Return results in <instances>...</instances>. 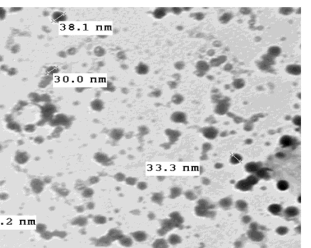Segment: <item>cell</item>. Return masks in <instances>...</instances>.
<instances>
[{
	"mask_svg": "<svg viewBox=\"0 0 311 248\" xmlns=\"http://www.w3.org/2000/svg\"><path fill=\"white\" fill-rule=\"evenodd\" d=\"M247 235L250 239L255 242H260L264 238V234L262 232L259 230H249Z\"/></svg>",
	"mask_w": 311,
	"mask_h": 248,
	"instance_id": "cell-1",
	"label": "cell"
},
{
	"mask_svg": "<svg viewBox=\"0 0 311 248\" xmlns=\"http://www.w3.org/2000/svg\"><path fill=\"white\" fill-rule=\"evenodd\" d=\"M284 215L288 218H293L297 217L300 214L299 209L294 206L287 207L283 211Z\"/></svg>",
	"mask_w": 311,
	"mask_h": 248,
	"instance_id": "cell-2",
	"label": "cell"
},
{
	"mask_svg": "<svg viewBox=\"0 0 311 248\" xmlns=\"http://www.w3.org/2000/svg\"><path fill=\"white\" fill-rule=\"evenodd\" d=\"M235 187L240 191L248 192V191H251L253 188V186L247 181V180L245 178L243 179H241L238 182H237V183L235 185Z\"/></svg>",
	"mask_w": 311,
	"mask_h": 248,
	"instance_id": "cell-3",
	"label": "cell"
},
{
	"mask_svg": "<svg viewBox=\"0 0 311 248\" xmlns=\"http://www.w3.org/2000/svg\"><path fill=\"white\" fill-rule=\"evenodd\" d=\"M218 134V130L212 126L207 127L203 130V135L205 138L209 140H213L217 137Z\"/></svg>",
	"mask_w": 311,
	"mask_h": 248,
	"instance_id": "cell-4",
	"label": "cell"
},
{
	"mask_svg": "<svg viewBox=\"0 0 311 248\" xmlns=\"http://www.w3.org/2000/svg\"><path fill=\"white\" fill-rule=\"evenodd\" d=\"M261 167H262V165L260 164V162H253V161L247 162L245 165V167H244L247 173H252V174L255 173Z\"/></svg>",
	"mask_w": 311,
	"mask_h": 248,
	"instance_id": "cell-5",
	"label": "cell"
},
{
	"mask_svg": "<svg viewBox=\"0 0 311 248\" xmlns=\"http://www.w3.org/2000/svg\"><path fill=\"white\" fill-rule=\"evenodd\" d=\"M175 227L174 223L171 221V219H166V220H164L162 223V227L159 230L158 233L163 232L162 233V235L165 234L166 232L169 231H171V229Z\"/></svg>",
	"mask_w": 311,
	"mask_h": 248,
	"instance_id": "cell-6",
	"label": "cell"
},
{
	"mask_svg": "<svg viewBox=\"0 0 311 248\" xmlns=\"http://www.w3.org/2000/svg\"><path fill=\"white\" fill-rule=\"evenodd\" d=\"M233 203L232 198L230 197H226L220 199L218 202V205L224 210H228L232 206Z\"/></svg>",
	"mask_w": 311,
	"mask_h": 248,
	"instance_id": "cell-7",
	"label": "cell"
},
{
	"mask_svg": "<svg viewBox=\"0 0 311 248\" xmlns=\"http://www.w3.org/2000/svg\"><path fill=\"white\" fill-rule=\"evenodd\" d=\"M280 144L283 148L289 147L294 144V139L290 136L284 135L280 138Z\"/></svg>",
	"mask_w": 311,
	"mask_h": 248,
	"instance_id": "cell-8",
	"label": "cell"
},
{
	"mask_svg": "<svg viewBox=\"0 0 311 248\" xmlns=\"http://www.w3.org/2000/svg\"><path fill=\"white\" fill-rule=\"evenodd\" d=\"M267 210L271 214L274 215H280L283 213V209L281 205L279 204H272L267 207Z\"/></svg>",
	"mask_w": 311,
	"mask_h": 248,
	"instance_id": "cell-9",
	"label": "cell"
},
{
	"mask_svg": "<svg viewBox=\"0 0 311 248\" xmlns=\"http://www.w3.org/2000/svg\"><path fill=\"white\" fill-rule=\"evenodd\" d=\"M254 174L259 178V179H268L270 177L269 170L267 168L261 167Z\"/></svg>",
	"mask_w": 311,
	"mask_h": 248,
	"instance_id": "cell-10",
	"label": "cell"
},
{
	"mask_svg": "<svg viewBox=\"0 0 311 248\" xmlns=\"http://www.w3.org/2000/svg\"><path fill=\"white\" fill-rule=\"evenodd\" d=\"M195 213L196 215L200 217H208L209 214L211 212L209 209L203 207L196 206L194 209Z\"/></svg>",
	"mask_w": 311,
	"mask_h": 248,
	"instance_id": "cell-11",
	"label": "cell"
},
{
	"mask_svg": "<svg viewBox=\"0 0 311 248\" xmlns=\"http://www.w3.org/2000/svg\"><path fill=\"white\" fill-rule=\"evenodd\" d=\"M235 207L238 211L246 212L248 211V203L243 199H238L235 202Z\"/></svg>",
	"mask_w": 311,
	"mask_h": 248,
	"instance_id": "cell-12",
	"label": "cell"
},
{
	"mask_svg": "<svg viewBox=\"0 0 311 248\" xmlns=\"http://www.w3.org/2000/svg\"><path fill=\"white\" fill-rule=\"evenodd\" d=\"M171 120L176 123H183L186 120V116L182 112H175L171 116Z\"/></svg>",
	"mask_w": 311,
	"mask_h": 248,
	"instance_id": "cell-13",
	"label": "cell"
},
{
	"mask_svg": "<svg viewBox=\"0 0 311 248\" xmlns=\"http://www.w3.org/2000/svg\"><path fill=\"white\" fill-rule=\"evenodd\" d=\"M170 219L174 223L175 227H178L180 226L181 224L183 223L184 220L183 218L180 216L178 212H173L170 215Z\"/></svg>",
	"mask_w": 311,
	"mask_h": 248,
	"instance_id": "cell-14",
	"label": "cell"
},
{
	"mask_svg": "<svg viewBox=\"0 0 311 248\" xmlns=\"http://www.w3.org/2000/svg\"><path fill=\"white\" fill-rule=\"evenodd\" d=\"M132 237L135 239L136 241L138 242H142L144 241L147 240V233L143 231H136L131 233Z\"/></svg>",
	"mask_w": 311,
	"mask_h": 248,
	"instance_id": "cell-15",
	"label": "cell"
},
{
	"mask_svg": "<svg viewBox=\"0 0 311 248\" xmlns=\"http://www.w3.org/2000/svg\"><path fill=\"white\" fill-rule=\"evenodd\" d=\"M136 71L139 75H145L149 72V67L143 63H140L136 67Z\"/></svg>",
	"mask_w": 311,
	"mask_h": 248,
	"instance_id": "cell-16",
	"label": "cell"
},
{
	"mask_svg": "<svg viewBox=\"0 0 311 248\" xmlns=\"http://www.w3.org/2000/svg\"><path fill=\"white\" fill-rule=\"evenodd\" d=\"M122 236L123 235L121 231H119V230H117V229H111V231H109L107 237L110 240V241H111V240H119Z\"/></svg>",
	"mask_w": 311,
	"mask_h": 248,
	"instance_id": "cell-17",
	"label": "cell"
},
{
	"mask_svg": "<svg viewBox=\"0 0 311 248\" xmlns=\"http://www.w3.org/2000/svg\"><path fill=\"white\" fill-rule=\"evenodd\" d=\"M153 248H168V245L165 239L163 238H159L156 240L153 244Z\"/></svg>",
	"mask_w": 311,
	"mask_h": 248,
	"instance_id": "cell-18",
	"label": "cell"
},
{
	"mask_svg": "<svg viewBox=\"0 0 311 248\" xmlns=\"http://www.w3.org/2000/svg\"><path fill=\"white\" fill-rule=\"evenodd\" d=\"M290 184L288 181H286V180L281 179L278 181L276 183V188L278 190L282 192H284L287 191L289 189Z\"/></svg>",
	"mask_w": 311,
	"mask_h": 248,
	"instance_id": "cell-19",
	"label": "cell"
},
{
	"mask_svg": "<svg viewBox=\"0 0 311 248\" xmlns=\"http://www.w3.org/2000/svg\"><path fill=\"white\" fill-rule=\"evenodd\" d=\"M31 186L33 192L36 193H40L42 191L43 186V183L40 180L35 179L33 180V181L31 183Z\"/></svg>",
	"mask_w": 311,
	"mask_h": 248,
	"instance_id": "cell-20",
	"label": "cell"
},
{
	"mask_svg": "<svg viewBox=\"0 0 311 248\" xmlns=\"http://www.w3.org/2000/svg\"><path fill=\"white\" fill-rule=\"evenodd\" d=\"M166 14V9L163 7H159L155 9L153 13V16L156 18L160 19L164 17Z\"/></svg>",
	"mask_w": 311,
	"mask_h": 248,
	"instance_id": "cell-21",
	"label": "cell"
},
{
	"mask_svg": "<svg viewBox=\"0 0 311 248\" xmlns=\"http://www.w3.org/2000/svg\"><path fill=\"white\" fill-rule=\"evenodd\" d=\"M91 108L95 111H101L104 106L103 102L100 99H95L91 104Z\"/></svg>",
	"mask_w": 311,
	"mask_h": 248,
	"instance_id": "cell-22",
	"label": "cell"
},
{
	"mask_svg": "<svg viewBox=\"0 0 311 248\" xmlns=\"http://www.w3.org/2000/svg\"><path fill=\"white\" fill-rule=\"evenodd\" d=\"M121 244L125 247H130L133 245V240L130 237L127 236H122L119 240Z\"/></svg>",
	"mask_w": 311,
	"mask_h": 248,
	"instance_id": "cell-23",
	"label": "cell"
},
{
	"mask_svg": "<svg viewBox=\"0 0 311 248\" xmlns=\"http://www.w3.org/2000/svg\"><path fill=\"white\" fill-rule=\"evenodd\" d=\"M182 241L181 238L177 234H171L169 236L168 242L172 245H176L180 243Z\"/></svg>",
	"mask_w": 311,
	"mask_h": 248,
	"instance_id": "cell-24",
	"label": "cell"
},
{
	"mask_svg": "<svg viewBox=\"0 0 311 248\" xmlns=\"http://www.w3.org/2000/svg\"><path fill=\"white\" fill-rule=\"evenodd\" d=\"M29 157L25 153H20L17 154L15 157L16 161L19 164H24L27 161Z\"/></svg>",
	"mask_w": 311,
	"mask_h": 248,
	"instance_id": "cell-25",
	"label": "cell"
},
{
	"mask_svg": "<svg viewBox=\"0 0 311 248\" xmlns=\"http://www.w3.org/2000/svg\"><path fill=\"white\" fill-rule=\"evenodd\" d=\"M242 160V157L241 155L238 153L233 154L230 158V162L233 165H237L241 162Z\"/></svg>",
	"mask_w": 311,
	"mask_h": 248,
	"instance_id": "cell-26",
	"label": "cell"
},
{
	"mask_svg": "<svg viewBox=\"0 0 311 248\" xmlns=\"http://www.w3.org/2000/svg\"><path fill=\"white\" fill-rule=\"evenodd\" d=\"M246 179L247 180V181L249 182L253 187L255 185H256V184H258V182H259V181H260L259 178H258L255 174H251L250 175H248V176Z\"/></svg>",
	"mask_w": 311,
	"mask_h": 248,
	"instance_id": "cell-27",
	"label": "cell"
},
{
	"mask_svg": "<svg viewBox=\"0 0 311 248\" xmlns=\"http://www.w3.org/2000/svg\"><path fill=\"white\" fill-rule=\"evenodd\" d=\"M287 70L289 73L292 74H300V66L298 65L289 66Z\"/></svg>",
	"mask_w": 311,
	"mask_h": 248,
	"instance_id": "cell-28",
	"label": "cell"
},
{
	"mask_svg": "<svg viewBox=\"0 0 311 248\" xmlns=\"http://www.w3.org/2000/svg\"><path fill=\"white\" fill-rule=\"evenodd\" d=\"M276 232L280 235H285L289 232V228L285 226H280L276 229Z\"/></svg>",
	"mask_w": 311,
	"mask_h": 248,
	"instance_id": "cell-29",
	"label": "cell"
},
{
	"mask_svg": "<svg viewBox=\"0 0 311 248\" xmlns=\"http://www.w3.org/2000/svg\"><path fill=\"white\" fill-rule=\"evenodd\" d=\"M111 137L114 139H120L123 136V131L119 129H115L111 131Z\"/></svg>",
	"mask_w": 311,
	"mask_h": 248,
	"instance_id": "cell-30",
	"label": "cell"
},
{
	"mask_svg": "<svg viewBox=\"0 0 311 248\" xmlns=\"http://www.w3.org/2000/svg\"><path fill=\"white\" fill-rule=\"evenodd\" d=\"M182 193L181 189L179 187H173L171 189L170 192V198H176L180 195Z\"/></svg>",
	"mask_w": 311,
	"mask_h": 248,
	"instance_id": "cell-31",
	"label": "cell"
},
{
	"mask_svg": "<svg viewBox=\"0 0 311 248\" xmlns=\"http://www.w3.org/2000/svg\"><path fill=\"white\" fill-rule=\"evenodd\" d=\"M164 197L160 193H156L155 194L153 195L152 197V200L155 203L157 204H160L163 201Z\"/></svg>",
	"mask_w": 311,
	"mask_h": 248,
	"instance_id": "cell-32",
	"label": "cell"
},
{
	"mask_svg": "<svg viewBox=\"0 0 311 248\" xmlns=\"http://www.w3.org/2000/svg\"><path fill=\"white\" fill-rule=\"evenodd\" d=\"M94 53L97 57H102L105 54V50L103 47L98 46L94 49Z\"/></svg>",
	"mask_w": 311,
	"mask_h": 248,
	"instance_id": "cell-33",
	"label": "cell"
},
{
	"mask_svg": "<svg viewBox=\"0 0 311 248\" xmlns=\"http://www.w3.org/2000/svg\"><path fill=\"white\" fill-rule=\"evenodd\" d=\"M197 206L209 209V202L205 199H200L197 202Z\"/></svg>",
	"mask_w": 311,
	"mask_h": 248,
	"instance_id": "cell-34",
	"label": "cell"
},
{
	"mask_svg": "<svg viewBox=\"0 0 311 248\" xmlns=\"http://www.w3.org/2000/svg\"><path fill=\"white\" fill-rule=\"evenodd\" d=\"M185 197L186 198L190 199V200H194V199H195L196 198V195L194 194V193L192 191H188L187 192H186L185 193Z\"/></svg>",
	"mask_w": 311,
	"mask_h": 248,
	"instance_id": "cell-35",
	"label": "cell"
},
{
	"mask_svg": "<svg viewBox=\"0 0 311 248\" xmlns=\"http://www.w3.org/2000/svg\"><path fill=\"white\" fill-rule=\"evenodd\" d=\"M94 221H95V223L97 224H103L106 222V218L103 216L98 215L95 217V218H94Z\"/></svg>",
	"mask_w": 311,
	"mask_h": 248,
	"instance_id": "cell-36",
	"label": "cell"
},
{
	"mask_svg": "<svg viewBox=\"0 0 311 248\" xmlns=\"http://www.w3.org/2000/svg\"><path fill=\"white\" fill-rule=\"evenodd\" d=\"M95 159H96V160H98L99 162H102L103 161H105V159H107V157L104 154L99 153V154H97V155L95 156Z\"/></svg>",
	"mask_w": 311,
	"mask_h": 248,
	"instance_id": "cell-37",
	"label": "cell"
},
{
	"mask_svg": "<svg viewBox=\"0 0 311 248\" xmlns=\"http://www.w3.org/2000/svg\"><path fill=\"white\" fill-rule=\"evenodd\" d=\"M280 49L278 47H272V48L270 49V50H269L270 53L272 55H278L280 53Z\"/></svg>",
	"mask_w": 311,
	"mask_h": 248,
	"instance_id": "cell-38",
	"label": "cell"
},
{
	"mask_svg": "<svg viewBox=\"0 0 311 248\" xmlns=\"http://www.w3.org/2000/svg\"><path fill=\"white\" fill-rule=\"evenodd\" d=\"M182 100V97L178 94H176L172 97V101L175 104H180Z\"/></svg>",
	"mask_w": 311,
	"mask_h": 248,
	"instance_id": "cell-39",
	"label": "cell"
},
{
	"mask_svg": "<svg viewBox=\"0 0 311 248\" xmlns=\"http://www.w3.org/2000/svg\"><path fill=\"white\" fill-rule=\"evenodd\" d=\"M93 195V191L90 189H87L83 192V195L85 197H91Z\"/></svg>",
	"mask_w": 311,
	"mask_h": 248,
	"instance_id": "cell-40",
	"label": "cell"
},
{
	"mask_svg": "<svg viewBox=\"0 0 311 248\" xmlns=\"http://www.w3.org/2000/svg\"><path fill=\"white\" fill-rule=\"evenodd\" d=\"M136 181H137L136 179L134 178L130 177V178H128L126 179L127 183L128 184H130V185H135L136 183Z\"/></svg>",
	"mask_w": 311,
	"mask_h": 248,
	"instance_id": "cell-41",
	"label": "cell"
},
{
	"mask_svg": "<svg viewBox=\"0 0 311 248\" xmlns=\"http://www.w3.org/2000/svg\"><path fill=\"white\" fill-rule=\"evenodd\" d=\"M242 221L244 224H248V223H250L251 222L252 218H251V217L250 216L245 215V216L242 217Z\"/></svg>",
	"mask_w": 311,
	"mask_h": 248,
	"instance_id": "cell-42",
	"label": "cell"
},
{
	"mask_svg": "<svg viewBox=\"0 0 311 248\" xmlns=\"http://www.w3.org/2000/svg\"><path fill=\"white\" fill-rule=\"evenodd\" d=\"M294 123L295 125H296V126H300L301 125V118H300V116H296L295 118L294 119Z\"/></svg>",
	"mask_w": 311,
	"mask_h": 248,
	"instance_id": "cell-43",
	"label": "cell"
},
{
	"mask_svg": "<svg viewBox=\"0 0 311 248\" xmlns=\"http://www.w3.org/2000/svg\"><path fill=\"white\" fill-rule=\"evenodd\" d=\"M147 186L145 182H141L138 184V188L141 189V190H144L147 188Z\"/></svg>",
	"mask_w": 311,
	"mask_h": 248,
	"instance_id": "cell-44",
	"label": "cell"
},
{
	"mask_svg": "<svg viewBox=\"0 0 311 248\" xmlns=\"http://www.w3.org/2000/svg\"><path fill=\"white\" fill-rule=\"evenodd\" d=\"M116 178L117 181H123L125 179V176H123V174H122V173H118L116 176Z\"/></svg>",
	"mask_w": 311,
	"mask_h": 248,
	"instance_id": "cell-45",
	"label": "cell"
},
{
	"mask_svg": "<svg viewBox=\"0 0 311 248\" xmlns=\"http://www.w3.org/2000/svg\"><path fill=\"white\" fill-rule=\"evenodd\" d=\"M177 133H177V131H168V133L167 134H168V135L169 136H170V137L174 138H176V137H177V136H177V135H178V134H177Z\"/></svg>",
	"mask_w": 311,
	"mask_h": 248,
	"instance_id": "cell-46",
	"label": "cell"
},
{
	"mask_svg": "<svg viewBox=\"0 0 311 248\" xmlns=\"http://www.w3.org/2000/svg\"><path fill=\"white\" fill-rule=\"evenodd\" d=\"M257 225L255 223H252L250 226V230H257Z\"/></svg>",
	"mask_w": 311,
	"mask_h": 248,
	"instance_id": "cell-47",
	"label": "cell"
},
{
	"mask_svg": "<svg viewBox=\"0 0 311 248\" xmlns=\"http://www.w3.org/2000/svg\"><path fill=\"white\" fill-rule=\"evenodd\" d=\"M276 157L279 159H282L284 157V154L282 152H278V153L276 154Z\"/></svg>",
	"mask_w": 311,
	"mask_h": 248,
	"instance_id": "cell-48",
	"label": "cell"
},
{
	"mask_svg": "<svg viewBox=\"0 0 311 248\" xmlns=\"http://www.w3.org/2000/svg\"><path fill=\"white\" fill-rule=\"evenodd\" d=\"M153 94L156 97H159L160 95V91L159 90H156L153 92Z\"/></svg>",
	"mask_w": 311,
	"mask_h": 248,
	"instance_id": "cell-49",
	"label": "cell"
},
{
	"mask_svg": "<svg viewBox=\"0 0 311 248\" xmlns=\"http://www.w3.org/2000/svg\"><path fill=\"white\" fill-rule=\"evenodd\" d=\"M210 147H205V145H204V146H203V150H204V151H208V150H209V149H210Z\"/></svg>",
	"mask_w": 311,
	"mask_h": 248,
	"instance_id": "cell-50",
	"label": "cell"
},
{
	"mask_svg": "<svg viewBox=\"0 0 311 248\" xmlns=\"http://www.w3.org/2000/svg\"><path fill=\"white\" fill-rule=\"evenodd\" d=\"M297 201L298 202V203H301V196L299 195L298 197V199H297Z\"/></svg>",
	"mask_w": 311,
	"mask_h": 248,
	"instance_id": "cell-51",
	"label": "cell"
}]
</instances>
